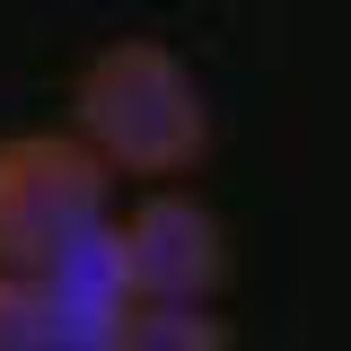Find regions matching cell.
Wrapping results in <instances>:
<instances>
[{
    "label": "cell",
    "mask_w": 351,
    "mask_h": 351,
    "mask_svg": "<svg viewBox=\"0 0 351 351\" xmlns=\"http://www.w3.org/2000/svg\"><path fill=\"white\" fill-rule=\"evenodd\" d=\"M71 132L106 158V176L167 184L193 176L211 149V97L193 80V62L158 36H114L97 44L71 80Z\"/></svg>",
    "instance_id": "cell-1"
},
{
    "label": "cell",
    "mask_w": 351,
    "mask_h": 351,
    "mask_svg": "<svg viewBox=\"0 0 351 351\" xmlns=\"http://www.w3.org/2000/svg\"><path fill=\"white\" fill-rule=\"evenodd\" d=\"M114 219V176L80 132H9L0 141V263L44 272Z\"/></svg>",
    "instance_id": "cell-2"
},
{
    "label": "cell",
    "mask_w": 351,
    "mask_h": 351,
    "mask_svg": "<svg viewBox=\"0 0 351 351\" xmlns=\"http://www.w3.org/2000/svg\"><path fill=\"white\" fill-rule=\"evenodd\" d=\"M114 237V263H123L132 299H219L228 272H237V246H228V219L184 193V184H149L123 219H106Z\"/></svg>",
    "instance_id": "cell-3"
},
{
    "label": "cell",
    "mask_w": 351,
    "mask_h": 351,
    "mask_svg": "<svg viewBox=\"0 0 351 351\" xmlns=\"http://www.w3.org/2000/svg\"><path fill=\"white\" fill-rule=\"evenodd\" d=\"M106 351H237V334L211 316V299H132Z\"/></svg>",
    "instance_id": "cell-4"
},
{
    "label": "cell",
    "mask_w": 351,
    "mask_h": 351,
    "mask_svg": "<svg viewBox=\"0 0 351 351\" xmlns=\"http://www.w3.org/2000/svg\"><path fill=\"white\" fill-rule=\"evenodd\" d=\"M0 351H53V307H44L36 272L0 263Z\"/></svg>",
    "instance_id": "cell-5"
}]
</instances>
